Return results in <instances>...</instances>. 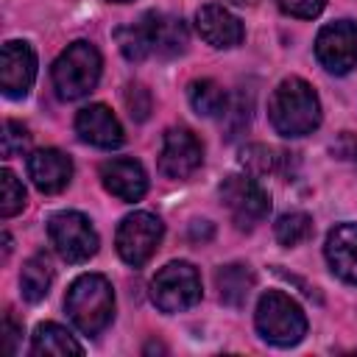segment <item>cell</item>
I'll return each mask as SVG.
<instances>
[{"label": "cell", "instance_id": "30", "mask_svg": "<svg viewBox=\"0 0 357 357\" xmlns=\"http://www.w3.org/2000/svg\"><path fill=\"white\" fill-rule=\"evenodd\" d=\"M209 237H212V223H209V220H192V226H190V240H195V243L201 240V243H204V240H209Z\"/></svg>", "mask_w": 357, "mask_h": 357}, {"label": "cell", "instance_id": "20", "mask_svg": "<svg viewBox=\"0 0 357 357\" xmlns=\"http://www.w3.org/2000/svg\"><path fill=\"white\" fill-rule=\"evenodd\" d=\"M50 282H53V268L47 262L45 254H33L22 262V271H20V290H22V298L25 301H42L50 290Z\"/></svg>", "mask_w": 357, "mask_h": 357}, {"label": "cell", "instance_id": "34", "mask_svg": "<svg viewBox=\"0 0 357 357\" xmlns=\"http://www.w3.org/2000/svg\"><path fill=\"white\" fill-rule=\"evenodd\" d=\"M234 3H248V0H234Z\"/></svg>", "mask_w": 357, "mask_h": 357}, {"label": "cell", "instance_id": "7", "mask_svg": "<svg viewBox=\"0 0 357 357\" xmlns=\"http://www.w3.org/2000/svg\"><path fill=\"white\" fill-rule=\"evenodd\" d=\"M53 248L67 262H86L98 254V231L92 220L81 212H59L47 223Z\"/></svg>", "mask_w": 357, "mask_h": 357}, {"label": "cell", "instance_id": "6", "mask_svg": "<svg viewBox=\"0 0 357 357\" xmlns=\"http://www.w3.org/2000/svg\"><path fill=\"white\" fill-rule=\"evenodd\" d=\"M151 298L162 312L190 310L201 298V276H198V271L184 259L167 262L151 279Z\"/></svg>", "mask_w": 357, "mask_h": 357}, {"label": "cell", "instance_id": "25", "mask_svg": "<svg viewBox=\"0 0 357 357\" xmlns=\"http://www.w3.org/2000/svg\"><path fill=\"white\" fill-rule=\"evenodd\" d=\"M22 206H25L22 181L11 170H3L0 173V215L3 218H14L17 212H22Z\"/></svg>", "mask_w": 357, "mask_h": 357}, {"label": "cell", "instance_id": "23", "mask_svg": "<svg viewBox=\"0 0 357 357\" xmlns=\"http://www.w3.org/2000/svg\"><path fill=\"white\" fill-rule=\"evenodd\" d=\"M284 156L287 153H282L265 142H251L240 151V165L254 176H268V173H279Z\"/></svg>", "mask_w": 357, "mask_h": 357}, {"label": "cell", "instance_id": "28", "mask_svg": "<svg viewBox=\"0 0 357 357\" xmlns=\"http://www.w3.org/2000/svg\"><path fill=\"white\" fill-rule=\"evenodd\" d=\"M279 8L290 17H298V20H312L324 11L326 0H276Z\"/></svg>", "mask_w": 357, "mask_h": 357}, {"label": "cell", "instance_id": "33", "mask_svg": "<svg viewBox=\"0 0 357 357\" xmlns=\"http://www.w3.org/2000/svg\"><path fill=\"white\" fill-rule=\"evenodd\" d=\"M112 3H128V0H112Z\"/></svg>", "mask_w": 357, "mask_h": 357}, {"label": "cell", "instance_id": "9", "mask_svg": "<svg viewBox=\"0 0 357 357\" xmlns=\"http://www.w3.org/2000/svg\"><path fill=\"white\" fill-rule=\"evenodd\" d=\"M315 56L321 67L335 75H346L351 67H357V22L337 20L324 25L315 39Z\"/></svg>", "mask_w": 357, "mask_h": 357}, {"label": "cell", "instance_id": "18", "mask_svg": "<svg viewBox=\"0 0 357 357\" xmlns=\"http://www.w3.org/2000/svg\"><path fill=\"white\" fill-rule=\"evenodd\" d=\"M31 354L36 357H64L84 354V346L59 324H39L31 337Z\"/></svg>", "mask_w": 357, "mask_h": 357}, {"label": "cell", "instance_id": "4", "mask_svg": "<svg viewBox=\"0 0 357 357\" xmlns=\"http://www.w3.org/2000/svg\"><path fill=\"white\" fill-rule=\"evenodd\" d=\"M257 332L273 346H296L307 335V315L296 298L282 290H268L257 301Z\"/></svg>", "mask_w": 357, "mask_h": 357}, {"label": "cell", "instance_id": "2", "mask_svg": "<svg viewBox=\"0 0 357 357\" xmlns=\"http://www.w3.org/2000/svg\"><path fill=\"white\" fill-rule=\"evenodd\" d=\"M64 310L84 335H100L114 318V290L109 279L100 273L78 276L67 290Z\"/></svg>", "mask_w": 357, "mask_h": 357}, {"label": "cell", "instance_id": "29", "mask_svg": "<svg viewBox=\"0 0 357 357\" xmlns=\"http://www.w3.org/2000/svg\"><path fill=\"white\" fill-rule=\"evenodd\" d=\"M3 324H6V351L14 354L17 351V340H20V326H17V321H14L11 312H6Z\"/></svg>", "mask_w": 357, "mask_h": 357}, {"label": "cell", "instance_id": "21", "mask_svg": "<svg viewBox=\"0 0 357 357\" xmlns=\"http://www.w3.org/2000/svg\"><path fill=\"white\" fill-rule=\"evenodd\" d=\"M114 39H117V47L120 53L128 59V61H142L153 53V31H151V22H148V14L134 22V25H123L114 31Z\"/></svg>", "mask_w": 357, "mask_h": 357}, {"label": "cell", "instance_id": "8", "mask_svg": "<svg viewBox=\"0 0 357 357\" xmlns=\"http://www.w3.org/2000/svg\"><path fill=\"white\" fill-rule=\"evenodd\" d=\"M162 234H165V226L156 215L134 212V215L123 218V223L117 229V240H114L117 254L123 257V262L139 268L153 257V251L162 243Z\"/></svg>", "mask_w": 357, "mask_h": 357}, {"label": "cell", "instance_id": "13", "mask_svg": "<svg viewBox=\"0 0 357 357\" xmlns=\"http://www.w3.org/2000/svg\"><path fill=\"white\" fill-rule=\"evenodd\" d=\"M28 176L33 187L45 195L61 192L73 178V162L59 148H39L28 156Z\"/></svg>", "mask_w": 357, "mask_h": 357}, {"label": "cell", "instance_id": "24", "mask_svg": "<svg viewBox=\"0 0 357 357\" xmlns=\"http://www.w3.org/2000/svg\"><path fill=\"white\" fill-rule=\"evenodd\" d=\"M312 234V218L307 212H287L276 220V240L287 248L310 240Z\"/></svg>", "mask_w": 357, "mask_h": 357}, {"label": "cell", "instance_id": "3", "mask_svg": "<svg viewBox=\"0 0 357 357\" xmlns=\"http://www.w3.org/2000/svg\"><path fill=\"white\" fill-rule=\"evenodd\" d=\"M100 78V53L92 42L67 45L53 61V86L61 100H78L95 89Z\"/></svg>", "mask_w": 357, "mask_h": 357}, {"label": "cell", "instance_id": "27", "mask_svg": "<svg viewBox=\"0 0 357 357\" xmlns=\"http://www.w3.org/2000/svg\"><path fill=\"white\" fill-rule=\"evenodd\" d=\"M28 145H31L28 128H25L22 123H17V120H6V123H3V156H6V159L20 156V153L28 151Z\"/></svg>", "mask_w": 357, "mask_h": 357}, {"label": "cell", "instance_id": "16", "mask_svg": "<svg viewBox=\"0 0 357 357\" xmlns=\"http://www.w3.org/2000/svg\"><path fill=\"white\" fill-rule=\"evenodd\" d=\"M195 25L201 39L209 42L212 47H234L243 42V22L218 3L201 6L195 14Z\"/></svg>", "mask_w": 357, "mask_h": 357}, {"label": "cell", "instance_id": "11", "mask_svg": "<svg viewBox=\"0 0 357 357\" xmlns=\"http://www.w3.org/2000/svg\"><path fill=\"white\" fill-rule=\"evenodd\" d=\"M36 78V53L28 42H6L0 53V89L6 98H25Z\"/></svg>", "mask_w": 357, "mask_h": 357}, {"label": "cell", "instance_id": "12", "mask_svg": "<svg viewBox=\"0 0 357 357\" xmlns=\"http://www.w3.org/2000/svg\"><path fill=\"white\" fill-rule=\"evenodd\" d=\"M75 131H78V137H81L84 142H89V145H95V148H106V151L123 145V139H126L120 120H117V117L112 114V109L103 106V103H89V106H84V109L75 114Z\"/></svg>", "mask_w": 357, "mask_h": 357}, {"label": "cell", "instance_id": "17", "mask_svg": "<svg viewBox=\"0 0 357 357\" xmlns=\"http://www.w3.org/2000/svg\"><path fill=\"white\" fill-rule=\"evenodd\" d=\"M215 284H218V296L226 307H243L257 284V276L245 262H229V265L218 268Z\"/></svg>", "mask_w": 357, "mask_h": 357}, {"label": "cell", "instance_id": "14", "mask_svg": "<svg viewBox=\"0 0 357 357\" xmlns=\"http://www.w3.org/2000/svg\"><path fill=\"white\" fill-rule=\"evenodd\" d=\"M100 181L120 201H139L148 190V176H145L142 165L128 156L106 159L100 165Z\"/></svg>", "mask_w": 357, "mask_h": 357}, {"label": "cell", "instance_id": "15", "mask_svg": "<svg viewBox=\"0 0 357 357\" xmlns=\"http://www.w3.org/2000/svg\"><path fill=\"white\" fill-rule=\"evenodd\" d=\"M324 254L337 279L357 284V223H337L329 229Z\"/></svg>", "mask_w": 357, "mask_h": 357}, {"label": "cell", "instance_id": "22", "mask_svg": "<svg viewBox=\"0 0 357 357\" xmlns=\"http://www.w3.org/2000/svg\"><path fill=\"white\" fill-rule=\"evenodd\" d=\"M190 95V106L201 114V117H223L226 109H229V98H226V89L212 81V78H198L190 84L187 89Z\"/></svg>", "mask_w": 357, "mask_h": 357}, {"label": "cell", "instance_id": "31", "mask_svg": "<svg viewBox=\"0 0 357 357\" xmlns=\"http://www.w3.org/2000/svg\"><path fill=\"white\" fill-rule=\"evenodd\" d=\"M8 254H11V237L3 234V257H8Z\"/></svg>", "mask_w": 357, "mask_h": 357}, {"label": "cell", "instance_id": "1", "mask_svg": "<svg viewBox=\"0 0 357 357\" xmlns=\"http://www.w3.org/2000/svg\"><path fill=\"white\" fill-rule=\"evenodd\" d=\"M268 117L276 134L304 137V134H312L321 123V100L304 78L290 75L271 92Z\"/></svg>", "mask_w": 357, "mask_h": 357}, {"label": "cell", "instance_id": "32", "mask_svg": "<svg viewBox=\"0 0 357 357\" xmlns=\"http://www.w3.org/2000/svg\"><path fill=\"white\" fill-rule=\"evenodd\" d=\"M346 156H351V159L357 162V139H351V148H349V151L343 153V159H346Z\"/></svg>", "mask_w": 357, "mask_h": 357}, {"label": "cell", "instance_id": "10", "mask_svg": "<svg viewBox=\"0 0 357 357\" xmlns=\"http://www.w3.org/2000/svg\"><path fill=\"white\" fill-rule=\"evenodd\" d=\"M204 162V148L190 128H167L159 151V170L167 178H190Z\"/></svg>", "mask_w": 357, "mask_h": 357}, {"label": "cell", "instance_id": "26", "mask_svg": "<svg viewBox=\"0 0 357 357\" xmlns=\"http://www.w3.org/2000/svg\"><path fill=\"white\" fill-rule=\"evenodd\" d=\"M123 100H126V109H128L131 120H137V123L148 120V114H151V109H153V98H151V92H148L139 81L126 84V89H123Z\"/></svg>", "mask_w": 357, "mask_h": 357}, {"label": "cell", "instance_id": "19", "mask_svg": "<svg viewBox=\"0 0 357 357\" xmlns=\"http://www.w3.org/2000/svg\"><path fill=\"white\" fill-rule=\"evenodd\" d=\"M148 22L153 31V53L178 56L187 47V28L178 17H167L159 11H148Z\"/></svg>", "mask_w": 357, "mask_h": 357}, {"label": "cell", "instance_id": "5", "mask_svg": "<svg viewBox=\"0 0 357 357\" xmlns=\"http://www.w3.org/2000/svg\"><path fill=\"white\" fill-rule=\"evenodd\" d=\"M220 201L240 231H251L271 212L268 190L251 176H237V173L226 176L220 181Z\"/></svg>", "mask_w": 357, "mask_h": 357}]
</instances>
